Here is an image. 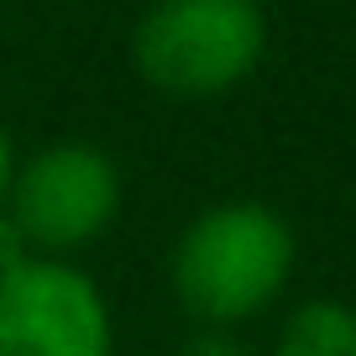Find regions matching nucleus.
Segmentation results:
<instances>
[{
  "label": "nucleus",
  "instance_id": "6e6552de",
  "mask_svg": "<svg viewBox=\"0 0 356 356\" xmlns=\"http://www.w3.org/2000/svg\"><path fill=\"white\" fill-rule=\"evenodd\" d=\"M11 178H16V147L0 126V210H6V194H11Z\"/></svg>",
  "mask_w": 356,
  "mask_h": 356
},
{
  "label": "nucleus",
  "instance_id": "423d86ee",
  "mask_svg": "<svg viewBox=\"0 0 356 356\" xmlns=\"http://www.w3.org/2000/svg\"><path fill=\"white\" fill-rule=\"evenodd\" d=\"M178 356H262L241 330H194L178 346Z\"/></svg>",
  "mask_w": 356,
  "mask_h": 356
},
{
  "label": "nucleus",
  "instance_id": "f257e3e1",
  "mask_svg": "<svg viewBox=\"0 0 356 356\" xmlns=\"http://www.w3.org/2000/svg\"><path fill=\"white\" fill-rule=\"evenodd\" d=\"M299 236L262 200L204 204L168 252L173 304L200 330H241L289 293Z\"/></svg>",
  "mask_w": 356,
  "mask_h": 356
},
{
  "label": "nucleus",
  "instance_id": "0eeeda50",
  "mask_svg": "<svg viewBox=\"0 0 356 356\" xmlns=\"http://www.w3.org/2000/svg\"><path fill=\"white\" fill-rule=\"evenodd\" d=\"M26 257H32V246H26V236L16 231V220L6 210H0V273H11V267H22Z\"/></svg>",
  "mask_w": 356,
  "mask_h": 356
},
{
  "label": "nucleus",
  "instance_id": "39448f33",
  "mask_svg": "<svg viewBox=\"0 0 356 356\" xmlns=\"http://www.w3.org/2000/svg\"><path fill=\"white\" fill-rule=\"evenodd\" d=\"M267 356H356V309L341 299L293 304Z\"/></svg>",
  "mask_w": 356,
  "mask_h": 356
},
{
  "label": "nucleus",
  "instance_id": "1a4fd4ad",
  "mask_svg": "<svg viewBox=\"0 0 356 356\" xmlns=\"http://www.w3.org/2000/svg\"><path fill=\"white\" fill-rule=\"evenodd\" d=\"M257 6H262V0H257Z\"/></svg>",
  "mask_w": 356,
  "mask_h": 356
},
{
  "label": "nucleus",
  "instance_id": "7ed1b4c3",
  "mask_svg": "<svg viewBox=\"0 0 356 356\" xmlns=\"http://www.w3.org/2000/svg\"><path fill=\"white\" fill-rule=\"evenodd\" d=\"M6 215L32 257L79 262V252H89L121 215V168L95 142H47L16 163Z\"/></svg>",
  "mask_w": 356,
  "mask_h": 356
},
{
  "label": "nucleus",
  "instance_id": "20e7f679",
  "mask_svg": "<svg viewBox=\"0 0 356 356\" xmlns=\"http://www.w3.org/2000/svg\"><path fill=\"white\" fill-rule=\"evenodd\" d=\"M0 356H115L105 289L58 257L0 273Z\"/></svg>",
  "mask_w": 356,
  "mask_h": 356
},
{
  "label": "nucleus",
  "instance_id": "f03ea898",
  "mask_svg": "<svg viewBox=\"0 0 356 356\" xmlns=\"http://www.w3.org/2000/svg\"><path fill=\"white\" fill-rule=\"evenodd\" d=\"M267 16L257 0H152L131 32V63L157 95L215 100L257 74Z\"/></svg>",
  "mask_w": 356,
  "mask_h": 356
}]
</instances>
